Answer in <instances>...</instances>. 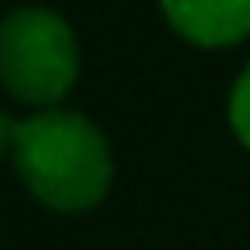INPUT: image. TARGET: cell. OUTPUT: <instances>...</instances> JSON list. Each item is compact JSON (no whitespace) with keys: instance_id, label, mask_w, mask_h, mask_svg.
Returning <instances> with one entry per match:
<instances>
[{"instance_id":"obj_5","label":"cell","mask_w":250,"mask_h":250,"mask_svg":"<svg viewBox=\"0 0 250 250\" xmlns=\"http://www.w3.org/2000/svg\"><path fill=\"white\" fill-rule=\"evenodd\" d=\"M13 129H17V121H9V113L0 108V154L13 150Z\"/></svg>"},{"instance_id":"obj_2","label":"cell","mask_w":250,"mask_h":250,"mask_svg":"<svg viewBox=\"0 0 250 250\" xmlns=\"http://www.w3.org/2000/svg\"><path fill=\"white\" fill-rule=\"evenodd\" d=\"M80 80V38L46 4H21L0 17V83L13 100L59 108Z\"/></svg>"},{"instance_id":"obj_4","label":"cell","mask_w":250,"mask_h":250,"mask_svg":"<svg viewBox=\"0 0 250 250\" xmlns=\"http://www.w3.org/2000/svg\"><path fill=\"white\" fill-rule=\"evenodd\" d=\"M229 129L250 150V62L238 71V80H233V88H229Z\"/></svg>"},{"instance_id":"obj_3","label":"cell","mask_w":250,"mask_h":250,"mask_svg":"<svg viewBox=\"0 0 250 250\" xmlns=\"http://www.w3.org/2000/svg\"><path fill=\"white\" fill-rule=\"evenodd\" d=\"M167 25L184 42L221 50L250 38V0H159Z\"/></svg>"},{"instance_id":"obj_1","label":"cell","mask_w":250,"mask_h":250,"mask_svg":"<svg viewBox=\"0 0 250 250\" xmlns=\"http://www.w3.org/2000/svg\"><path fill=\"white\" fill-rule=\"evenodd\" d=\"M13 167L25 192L54 213H88L113 188V146L75 108H38L13 129Z\"/></svg>"}]
</instances>
